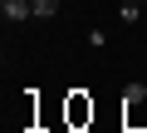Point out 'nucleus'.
<instances>
[{
    "instance_id": "obj_1",
    "label": "nucleus",
    "mask_w": 147,
    "mask_h": 133,
    "mask_svg": "<svg viewBox=\"0 0 147 133\" xmlns=\"http://www.w3.org/2000/svg\"><path fill=\"white\" fill-rule=\"evenodd\" d=\"M123 128L147 133V89L142 84H127L123 89Z\"/></svg>"
},
{
    "instance_id": "obj_7",
    "label": "nucleus",
    "mask_w": 147,
    "mask_h": 133,
    "mask_svg": "<svg viewBox=\"0 0 147 133\" xmlns=\"http://www.w3.org/2000/svg\"><path fill=\"white\" fill-rule=\"evenodd\" d=\"M137 5H147V0H137Z\"/></svg>"
},
{
    "instance_id": "obj_2",
    "label": "nucleus",
    "mask_w": 147,
    "mask_h": 133,
    "mask_svg": "<svg viewBox=\"0 0 147 133\" xmlns=\"http://www.w3.org/2000/svg\"><path fill=\"white\" fill-rule=\"evenodd\" d=\"M64 123L69 128H88L93 123V99L88 94H69L64 99Z\"/></svg>"
},
{
    "instance_id": "obj_3",
    "label": "nucleus",
    "mask_w": 147,
    "mask_h": 133,
    "mask_svg": "<svg viewBox=\"0 0 147 133\" xmlns=\"http://www.w3.org/2000/svg\"><path fill=\"white\" fill-rule=\"evenodd\" d=\"M0 5H5V20H30V15H34L30 0H0Z\"/></svg>"
},
{
    "instance_id": "obj_6",
    "label": "nucleus",
    "mask_w": 147,
    "mask_h": 133,
    "mask_svg": "<svg viewBox=\"0 0 147 133\" xmlns=\"http://www.w3.org/2000/svg\"><path fill=\"white\" fill-rule=\"evenodd\" d=\"M123 133H137V128H123Z\"/></svg>"
},
{
    "instance_id": "obj_5",
    "label": "nucleus",
    "mask_w": 147,
    "mask_h": 133,
    "mask_svg": "<svg viewBox=\"0 0 147 133\" xmlns=\"http://www.w3.org/2000/svg\"><path fill=\"white\" fill-rule=\"evenodd\" d=\"M118 20H123V25H137V20H142V5H137V0H127V5L118 10Z\"/></svg>"
},
{
    "instance_id": "obj_4",
    "label": "nucleus",
    "mask_w": 147,
    "mask_h": 133,
    "mask_svg": "<svg viewBox=\"0 0 147 133\" xmlns=\"http://www.w3.org/2000/svg\"><path fill=\"white\" fill-rule=\"evenodd\" d=\"M34 5V20H54L59 15V0H30Z\"/></svg>"
}]
</instances>
